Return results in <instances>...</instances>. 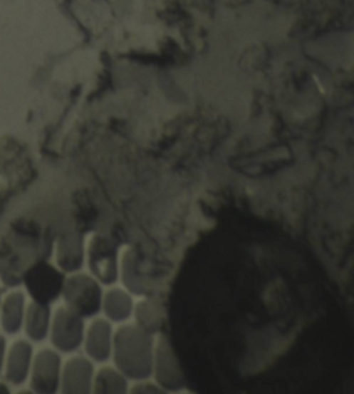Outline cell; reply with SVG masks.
I'll use <instances>...</instances> for the list:
<instances>
[{
  "label": "cell",
  "instance_id": "cell-14",
  "mask_svg": "<svg viewBox=\"0 0 354 394\" xmlns=\"http://www.w3.org/2000/svg\"><path fill=\"white\" fill-rule=\"evenodd\" d=\"M32 311L33 314L29 323L31 336L35 339H42L46 336V329H48V310L43 307H35Z\"/></svg>",
  "mask_w": 354,
  "mask_h": 394
},
{
  "label": "cell",
  "instance_id": "cell-4",
  "mask_svg": "<svg viewBox=\"0 0 354 394\" xmlns=\"http://www.w3.org/2000/svg\"><path fill=\"white\" fill-rule=\"evenodd\" d=\"M152 375L160 383L161 389L179 390L184 385L183 373L180 371L179 363L173 354L166 338L161 336L154 348V364Z\"/></svg>",
  "mask_w": 354,
  "mask_h": 394
},
{
  "label": "cell",
  "instance_id": "cell-9",
  "mask_svg": "<svg viewBox=\"0 0 354 394\" xmlns=\"http://www.w3.org/2000/svg\"><path fill=\"white\" fill-rule=\"evenodd\" d=\"M35 382L41 392H54L60 382V358L56 353L45 350L39 354L35 368Z\"/></svg>",
  "mask_w": 354,
  "mask_h": 394
},
{
  "label": "cell",
  "instance_id": "cell-7",
  "mask_svg": "<svg viewBox=\"0 0 354 394\" xmlns=\"http://www.w3.org/2000/svg\"><path fill=\"white\" fill-rule=\"evenodd\" d=\"M95 366L83 357H73L63 373V389L68 393H89L93 389Z\"/></svg>",
  "mask_w": 354,
  "mask_h": 394
},
{
  "label": "cell",
  "instance_id": "cell-12",
  "mask_svg": "<svg viewBox=\"0 0 354 394\" xmlns=\"http://www.w3.org/2000/svg\"><path fill=\"white\" fill-rule=\"evenodd\" d=\"M133 314L136 317V324L152 335L158 332L162 325V313L155 301L145 299L137 303L133 307Z\"/></svg>",
  "mask_w": 354,
  "mask_h": 394
},
{
  "label": "cell",
  "instance_id": "cell-3",
  "mask_svg": "<svg viewBox=\"0 0 354 394\" xmlns=\"http://www.w3.org/2000/svg\"><path fill=\"white\" fill-rule=\"evenodd\" d=\"M88 264L98 282L111 285L118 279V251L104 237L92 238L88 248Z\"/></svg>",
  "mask_w": 354,
  "mask_h": 394
},
{
  "label": "cell",
  "instance_id": "cell-8",
  "mask_svg": "<svg viewBox=\"0 0 354 394\" xmlns=\"http://www.w3.org/2000/svg\"><path fill=\"white\" fill-rule=\"evenodd\" d=\"M29 284L38 301H51L63 291L64 277L51 266L43 264L32 271Z\"/></svg>",
  "mask_w": 354,
  "mask_h": 394
},
{
  "label": "cell",
  "instance_id": "cell-11",
  "mask_svg": "<svg viewBox=\"0 0 354 394\" xmlns=\"http://www.w3.org/2000/svg\"><path fill=\"white\" fill-rule=\"evenodd\" d=\"M95 393H126L127 379L118 368L103 367L93 378Z\"/></svg>",
  "mask_w": 354,
  "mask_h": 394
},
{
  "label": "cell",
  "instance_id": "cell-5",
  "mask_svg": "<svg viewBox=\"0 0 354 394\" xmlns=\"http://www.w3.org/2000/svg\"><path fill=\"white\" fill-rule=\"evenodd\" d=\"M85 338V325L80 316L68 307L58 309L53 325L54 346L63 351H73L80 346Z\"/></svg>",
  "mask_w": 354,
  "mask_h": 394
},
{
  "label": "cell",
  "instance_id": "cell-1",
  "mask_svg": "<svg viewBox=\"0 0 354 394\" xmlns=\"http://www.w3.org/2000/svg\"><path fill=\"white\" fill-rule=\"evenodd\" d=\"M154 348L152 333L137 324L122 325L114 333L111 357L126 378L145 380L152 375Z\"/></svg>",
  "mask_w": 354,
  "mask_h": 394
},
{
  "label": "cell",
  "instance_id": "cell-13",
  "mask_svg": "<svg viewBox=\"0 0 354 394\" xmlns=\"http://www.w3.org/2000/svg\"><path fill=\"white\" fill-rule=\"evenodd\" d=\"M64 255L60 257V263L66 270L72 271L80 269L83 261V247L82 242L76 237H70L66 244H63Z\"/></svg>",
  "mask_w": 354,
  "mask_h": 394
},
{
  "label": "cell",
  "instance_id": "cell-2",
  "mask_svg": "<svg viewBox=\"0 0 354 394\" xmlns=\"http://www.w3.org/2000/svg\"><path fill=\"white\" fill-rule=\"evenodd\" d=\"M63 291L67 307L82 318L95 317L100 313L103 291L100 282L93 277L86 274L73 276L64 282Z\"/></svg>",
  "mask_w": 354,
  "mask_h": 394
},
{
  "label": "cell",
  "instance_id": "cell-10",
  "mask_svg": "<svg viewBox=\"0 0 354 394\" xmlns=\"http://www.w3.org/2000/svg\"><path fill=\"white\" fill-rule=\"evenodd\" d=\"M133 301L129 294L120 288H113L103 296L101 309L105 316L115 323H123L133 314Z\"/></svg>",
  "mask_w": 354,
  "mask_h": 394
},
{
  "label": "cell",
  "instance_id": "cell-6",
  "mask_svg": "<svg viewBox=\"0 0 354 394\" xmlns=\"http://www.w3.org/2000/svg\"><path fill=\"white\" fill-rule=\"evenodd\" d=\"M113 325L104 318H95L89 325L85 341L86 353L90 358L98 363H105L111 358L113 351Z\"/></svg>",
  "mask_w": 354,
  "mask_h": 394
}]
</instances>
